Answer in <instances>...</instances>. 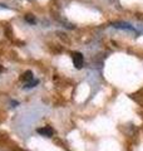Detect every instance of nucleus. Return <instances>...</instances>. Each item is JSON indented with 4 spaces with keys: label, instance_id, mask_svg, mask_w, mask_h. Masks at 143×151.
<instances>
[{
    "label": "nucleus",
    "instance_id": "obj_7",
    "mask_svg": "<svg viewBox=\"0 0 143 151\" xmlns=\"http://www.w3.org/2000/svg\"><path fill=\"white\" fill-rule=\"evenodd\" d=\"M11 105H13V106H16V105H18V102H16V101H13V102H11Z\"/></svg>",
    "mask_w": 143,
    "mask_h": 151
},
{
    "label": "nucleus",
    "instance_id": "obj_4",
    "mask_svg": "<svg viewBox=\"0 0 143 151\" xmlns=\"http://www.w3.org/2000/svg\"><path fill=\"white\" fill-rule=\"evenodd\" d=\"M21 79L24 82L29 83L30 81H33V72H31V70H26V72H24L23 76H21Z\"/></svg>",
    "mask_w": 143,
    "mask_h": 151
},
{
    "label": "nucleus",
    "instance_id": "obj_5",
    "mask_svg": "<svg viewBox=\"0 0 143 151\" xmlns=\"http://www.w3.org/2000/svg\"><path fill=\"white\" fill-rule=\"evenodd\" d=\"M38 83H39V81H38V79H33V81H30L29 83H26L25 88H33V87H35Z\"/></svg>",
    "mask_w": 143,
    "mask_h": 151
},
{
    "label": "nucleus",
    "instance_id": "obj_2",
    "mask_svg": "<svg viewBox=\"0 0 143 151\" xmlns=\"http://www.w3.org/2000/svg\"><path fill=\"white\" fill-rule=\"evenodd\" d=\"M36 132H38V134H40L41 136H45V137H51L53 134H54L53 129L49 127V126H45V127H41V129H38Z\"/></svg>",
    "mask_w": 143,
    "mask_h": 151
},
{
    "label": "nucleus",
    "instance_id": "obj_3",
    "mask_svg": "<svg viewBox=\"0 0 143 151\" xmlns=\"http://www.w3.org/2000/svg\"><path fill=\"white\" fill-rule=\"evenodd\" d=\"M114 28H118V29H123V30H134L129 23H126V22H117V23H113L112 24Z\"/></svg>",
    "mask_w": 143,
    "mask_h": 151
},
{
    "label": "nucleus",
    "instance_id": "obj_1",
    "mask_svg": "<svg viewBox=\"0 0 143 151\" xmlns=\"http://www.w3.org/2000/svg\"><path fill=\"white\" fill-rule=\"evenodd\" d=\"M72 58H73V63H74V67L75 68H82L83 67V63H84V58H83V54L79 53V52H74L72 54Z\"/></svg>",
    "mask_w": 143,
    "mask_h": 151
},
{
    "label": "nucleus",
    "instance_id": "obj_6",
    "mask_svg": "<svg viewBox=\"0 0 143 151\" xmlns=\"http://www.w3.org/2000/svg\"><path fill=\"white\" fill-rule=\"evenodd\" d=\"M25 20L29 22L30 24H34V23H35V18L31 17V15H26V17H25Z\"/></svg>",
    "mask_w": 143,
    "mask_h": 151
}]
</instances>
